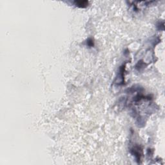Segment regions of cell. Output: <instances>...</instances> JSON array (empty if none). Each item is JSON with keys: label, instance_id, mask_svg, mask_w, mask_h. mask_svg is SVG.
Here are the masks:
<instances>
[{"label": "cell", "instance_id": "1", "mask_svg": "<svg viewBox=\"0 0 165 165\" xmlns=\"http://www.w3.org/2000/svg\"><path fill=\"white\" fill-rule=\"evenodd\" d=\"M125 69V65H123L122 67H120L119 72L118 73V76L116 77V80H115V83H116L117 85H121L124 84L125 83V76H124Z\"/></svg>", "mask_w": 165, "mask_h": 165}, {"label": "cell", "instance_id": "2", "mask_svg": "<svg viewBox=\"0 0 165 165\" xmlns=\"http://www.w3.org/2000/svg\"><path fill=\"white\" fill-rule=\"evenodd\" d=\"M131 153L135 158H136V161H137L139 163V161L141 160V157L142 155V150L141 147L139 146H135L133 147L131 150Z\"/></svg>", "mask_w": 165, "mask_h": 165}, {"label": "cell", "instance_id": "3", "mask_svg": "<svg viewBox=\"0 0 165 165\" xmlns=\"http://www.w3.org/2000/svg\"><path fill=\"white\" fill-rule=\"evenodd\" d=\"M74 3L77 7L84 8L88 7L89 2L88 1H75Z\"/></svg>", "mask_w": 165, "mask_h": 165}, {"label": "cell", "instance_id": "4", "mask_svg": "<svg viewBox=\"0 0 165 165\" xmlns=\"http://www.w3.org/2000/svg\"><path fill=\"white\" fill-rule=\"evenodd\" d=\"M87 45L89 47H93L94 46V41L91 38H89L87 40Z\"/></svg>", "mask_w": 165, "mask_h": 165}]
</instances>
